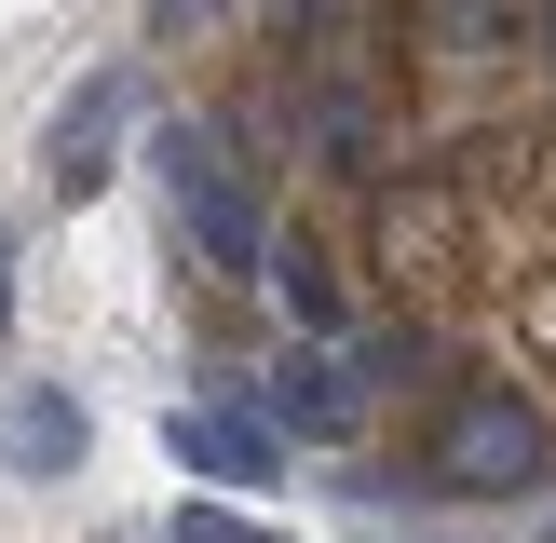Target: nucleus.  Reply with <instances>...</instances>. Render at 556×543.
<instances>
[{
    "instance_id": "obj_1",
    "label": "nucleus",
    "mask_w": 556,
    "mask_h": 543,
    "mask_svg": "<svg viewBox=\"0 0 556 543\" xmlns=\"http://www.w3.org/2000/svg\"><path fill=\"white\" fill-rule=\"evenodd\" d=\"M150 163H163V204H177V231H190L204 272H258L271 258V217H258V190H244V163H231L217 123H163Z\"/></svg>"
},
{
    "instance_id": "obj_2",
    "label": "nucleus",
    "mask_w": 556,
    "mask_h": 543,
    "mask_svg": "<svg viewBox=\"0 0 556 543\" xmlns=\"http://www.w3.org/2000/svg\"><path fill=\"white\" fill-rule=\"evenodd\" d=\"M434 476L448 489H530L543 476V407L503 394V380H476V394L448 407V434H434Z\"/></svg>"
},
{
    "instance_id": "obj_3",
    "label": "nucleus",
    "mask_w": 556,
    "mask_h": 543,
    "mask_svg": "<svg viewBox=\"0 0 556 543\" xmlns=\"http://www.w3.org/2000/svg\"><path fill=\"white\" fill-rule=\"evenodd\" d=\"M123 123H136V68H96L68 109H54V150H41V177L81 204V190L109 177V150H123Z\"/></svg>"
},
{
    "instance_id": "obj_4",
    "label": "nucleus",
    "mask_w": 556,
    "mask_h": 543,
    "mask_svg": "<svg viewBox=\"0 0 556 543\" xmlns=\"http://www.w3.org/2000/svg\"><path fill=\"white\" fill-rule=\"evenodd\" d=\"M163 449H177L190 476H217V489H258L271 462H286L258 421H244V407H177V421H163Z\"/></svg>"
},
{
    "instance_id": "obj_5",
    "label": "nucleus",
    "mask_w": 556,
    "mask_h": 543,
    "mask_svg": "<svg viewBox=\"0 0 556 543\" xmlns=\"http://www.w3.org/2000/svg\"><path fill=\"white\" fill-rule=\"evenodd\" d=\"M367 421V380L340 367V353H299V367H271V434H353Z\"/></svg>"
},
{
    "instance_id": "obj_6",
    "label": "nucleus",
    "mask_w": 556,
    "mask_h": 543,
    "mask_svg": "<svg viewBox=\"0 0 556 543\" xmlns=\"http://www.w3.org/2000/svg\"><path fill=\"white\" fill-rule=\"evenodd\" d=\"M0 462H14V476H68L81 462V407L68 394H14L0 407Z\"/></svg>"
},
{
    "instance_id": "obj_7",
    "label": "nucleus",
    "mask_w": 556,
    "mask_h": 543,
    "mask_svg": "<svg viewBox=\"0 0 556 543\" xmlns=\"http://www.w3.org/2000/svg\"><path fill=\"white\" fill-rule=\"evenodd\" d=\"M313 136H326L340 177H380V109L353 96V68H313Z\"/></svg>"
},
{
    "instance_id": "obj_8",
    "label": "nucleus",
    "mask_w": 556,
    "mask_h": 543,
    "mask_svg": "<svg viewBox=\"0 0 556 543\" xmlns=\"http://www.w3.org/2000/svg\"><path fill=\"white\" fill-rule=\"evenodd\" d=\"M503 27H516V0H434V54H503Z\"/></svg>"
},
{
    "instance_id": "obj_9",
    "label": "nucleus",
    "mask_w": 556,
    "mask_h": 543,
    "mask_svg": "<svg viewBox=\"0 0 556 543\" xmlns=\"http://www.w3.org/2000/svg\"><path fill=\"white\" fill-rule=\"evenodd\" d=\"M258 272H271V286H286V299H299V313H313V326L340 313V286H326V258H313V244H286V258H258Z\"/></svg>"
},
{
    "instance_id": "obj_10",
    "label": "nucleus",
    "mask_w": 556,
    "mask_h": 543,
    "mask_svg": "<svg viewBox=\"0 0 556 543\" xmlns=\"http://www.w3.org/2000/svg\"><path fill=\"white\" fill-rule=\"evenodd\" d=\"M177 543H286V530H258V516H231V503H177Z\"/></svg>"
},
{
    "instance_id": "obj_11",
    "label": "nucleus",
    "mask_w": 556,
    "mask_h": 543,
    "mask_svg": "<svg viewBox=\"0 0 556 543\" xmlns=\"http://www.w3.org/2000/svg\"><path fill=\"white\" fill-rule=\"evenodd\" d=\"M217 14H231V0H150V27H163V41H204Z\"/></svg>"
},
{
    "instance_id": "obj_12",
    "label": "nucleus",
    "mask_w": 556,
    "mask_h": 543,
    "mask_svg": "<svg viewBox=\"0 0 556 543\" xmlns=\"http://www.w3.org/2000/svg\"><path fill=\"white\" fill-rule=\"evenodd\" d=\"M543 54H556V0H543Z\"/></svg>"
}]
</instances>
